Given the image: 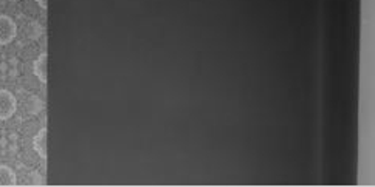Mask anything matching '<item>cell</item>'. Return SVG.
<instances>
[{
    "label": "cell",
    "instance_id": "obj_1",
    "mask_svg": "<svg viewBox=\"0 0 375 187\" xmlns=\"http://www.w3.org/2000/svg\"><path fill=\"white\" fill-rule=\"evenodd\" d=\"M17 101L11 92L0 90V121L10 119L16 113Z\"/></svg>",
    "mask_w": 375,
    "mask_h": 187
},
{
    "label": "cell",
    "instance_id": "obj_2",
    "mask_svg": "<svg viewBox=\"0 0 375 187\" xmlns=\"http://www.w3.org/2000/svg\"><path fill=\"white\" fill-rule=\"evenodd\" d=\"M16 34H17L16 22L10 16L5 14L0 16V46H8V43L13 42Z\"/></svg>",
    "mask_w": 375,
    "mask_h": 187
},
{
    "label": "cell",
    "instance_id": "obj_3",
    "mask_svg": "<svg viewBox=\"0 0 375 187\" xmlns=\"http://www.w3.org/2000/svg\"><path fill=\"white\" fill-rule=\"evenodd\" d=\"M33 147L42 159H47V129L39 130L38 135L34 137Z\"/></svg>",
    "mask_w": 375,
    "mask_h": 187
},
{
    "label": "cell",
    "instance_id": "obj_4",
    "mask_svg": "<svg viewBox=\"0 0 375 187\" xmlns=\"http://www.w3.org/2000/svg\"><path fill=\"white\" fill-rule=\"evenodd\" d=\"M33 71H34V75L39 78V81L42 84H47V55L46 53L34 60Z\"/></svg>",
    "mask_w": 375,
    "mask_h": 187
},
{
    "label": "cell",
    "instance_id": "obj_5",
    "mask_svg": "<svg viewBox=\"0 0 375 187\" xmlns=\"http://www.w3.org/2000/svg\"><path fill=\"white\" fill-rule=\"evenodd\" d=\"M17 184L16 173L11 167L0 166V187H14Z\"/></svg>",
    "mask_w": 375,
    "mask_h": 187
},
{
    "label": "cell",
    "instance_id": "obj_6",
    "mask_svg": "<svg viewBox=\"0 0 375 187\" xmlns=\"http://www.w3.org/2000/svg\"><path fill=\"white\" fill-rule=\"evenodd\" d=\"M39 5H41L42 8H47V4H46V2H42V0L39 2Z\"/></svg>",
    "mask_w": 375,
    "mask_h": 187
}]
</instances>
